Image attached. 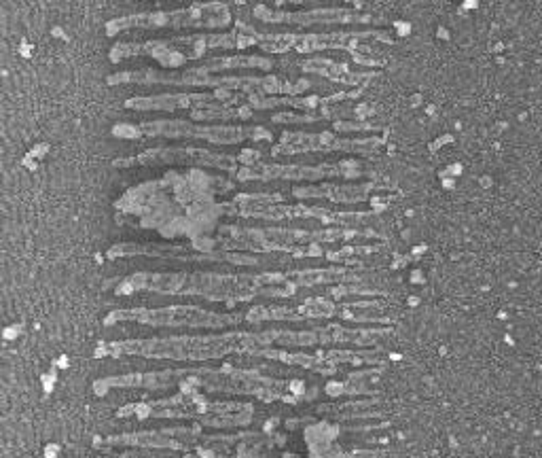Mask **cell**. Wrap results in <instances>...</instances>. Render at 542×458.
Listing matches in <instances>:
<instances>
[{"label": "cell", "instance_id": "obj_1", "mask_svg": "<svg viewBox=\"0 0 542 458\" xmlns=\"http://www.w3.org/2000/svg\"><path fill=\"white\" fill-rule=\"evenodd\" d=\"M265 22H288V24H339V22H369V15H356L348 9H318L310 13H271L267 7L255 11Z\"/></svg>", "mask_w": 542, "mask_h": 458}]
</instances>
